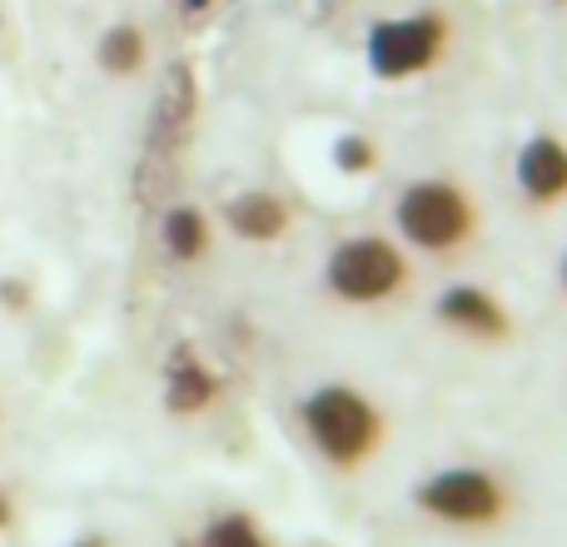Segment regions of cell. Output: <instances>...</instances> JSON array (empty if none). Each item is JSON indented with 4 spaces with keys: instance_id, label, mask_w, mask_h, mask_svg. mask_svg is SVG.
<instances>
[{
    "instance_id": "cell-4",
    "label": "cell",
    "mask_w": 567,
    "mask_h": 547,
    "mask_svg": "<svg viewBox=\"0 0 567 547\" xmlns=\"http://www.w3.org/2000/svg\"><path fill=\"white\" fill-rule=\"evenodd\" d=\"M453 40V25L443 10H413V16H393L369 25L363 35V60L379 80H413L443 60Z\"/></svg>"
},
{
    "instance_id": "cell-3",
    "label": "cell",
    "mask_w": 567,
    "mask_h": 547,
    "mask_svg": "<svg viewBox=\"0 0 567 547\" xmlns=\"http://www.w3.org/2000/svg\"><path fill=\"white\" fill-rule=\"evenodd\" d=\"M403 283H409V259L383 235H349L323 259V289L339 303H353V309L393 299Z\"/></svg>"
},
{
    "instance_id": "cell-13",
    "label": "cell",
    "mask_w": 567,
    "mask_h": 547,
    "mask_svg": "<svg viewBox=\"0 0 567 547\" xmlns=\"http://www.w3.org/2000/svg\"><path fill=\"white\" fill-rule=\"evenodd\" d=\"M333 165H339L343 175H369V169L379 165V149H373L369 135H339L333 140Z\"/></svg>"
},
{
    "instance_id": "cell-5",
    "label": "cell",
    "mask_w": 567,
    "mask_h": 547,
    "mask_svg": "<svg viewBox=\"0 0 567 547\" xmlns=\"http://www.w3.org/2000/svg\"><path fill=\"white\" fill-rule=\"evenodd\" d=\"M413 508L429 513L433 523H449V528H493L508 513V488L488 468L453 463V468L429 473L413 488Z\"/></svg>"
},
{
    "instance_id": "cell-1",
    "label": "cell",
    "mask_w": 567,
    "mask_h": 547,
    "mask_svg": "<svg viewBox=\"0 0 567 547\" xmlns=\"http://www.w3.org/2000/svg\"><path fill=\"white\" fill-rule=\"evenodd\" d=\"M299 423L309 448L319 453L329 468H363L383 443V413L373 399H363L349 383H319L309 399L299 403Z\"/></svg>"
},
{
    "instance_id": "cell-11",
    "label": "cell",
    "mask_w": 567,
    "mask_h": 547,
    "mask_svg": "<svg viewBox=\"0 0 567 547\" xmlns=\"http://www.w3.org/2000/svg\"><path fill=\"white\" fill-rule=\"evenodd\" d=\"M150 45H145V30L130 25V20H120V25H110L105 35H100L95 45V60L105 75H135L140 65H145Z\"/></svg>"
},
{
    "instance_id": "cell-12",
    "label": "cell",
    "mask_w": 567,
    "mask_h": 547,
    "mask_svg": "<svg viewBox=\"0 0 567 547\" xmlns=\"http://www.w3.org/2000/svg\"><path fill=\"white\" fill-rule=\"evenodd\" d=\"M195 547H269V538L259 533V523L249 513H219L215 523H205Z\"/></svg>"
},
{
    "instance_id": "cell-8",
    "label": "cell",
    "mask_w": 567,
    "mask_h": 547,
    "mask_svg": "<svg viewBox=\"0 0 567 547\" xmlns=\"http://www.w3.org/2000/svg\"><path fill=\"white\" fill-rule=\"evenodd\" d=\"M225 225L249 245H269V239H279L289 229V205L279 195H269V189H245V195H235L225 205Z\"/></svg>"
},
{
    "instance_id": "cell-7",
    "label": "cell",
    "mask_w": 567,
    "mask_h": 547,
    "mask_svg": "<svg viewBox=\"0 0 567 547\" xmlns=\"http://www.w3.org/2000/svg\"><path fill=\"white\" fill-rule=\"evenodd\" d=\"M513 179H518L528 205H558L567 199V145L558 135H533L513 159Z\"/></svg>"
},
{
    "instance_id": "cell-9",
    "label": "cell",
    "mask_w": 567,
    "mask_h": 547,
    "mask_svg": "<svg viewBox=\"0 0 567 547\" xmlns=\"http://www.w3.org/2000/svg\"><path fill=\"white\" fill-rule=\"evenodd\" d=\"M215 393H219V379L199 359H189V353H179V359L165 369V409L179 413V419L205 413L209 403H215Z\"/></svg>"
},
{
    "instance_id": "cell-6",
    "label": "cell",
    "mask_w": 567,
    "mask_h": 547,
    "mask_svg": "<svg viewBox=\"0 0 567 547\" xmlns=\"http://www.w3.org/2000/svg\"><path fill=\"white\" fill-rule=\"evenodd\" d=\"M433 319L449 323L463 339H483V343H503L513 329L508 309H503L488 289H478V283H449V289L433 299Z\"/></svg>"
},
{
    "instance_id": "cell-18",
    "label": "cell",
    "mask_w": 567,
    "mask_h": 547,
    "mask_svg": "<svg viewBox=\"0 0 567 547\" xmlns=\"http://www.w3.org/2000/svg\"><path fill=\"white\" fill-rule=\"evenodd\" d=\"M563 289H567V255H563Z\"/></svg>"
},
{
    "instance_id": "cell-14",
    "label": "cell",
    "mask_w": 567,
    "mask_h": 547,
    "mask_svg": "<svg viewBox=\"0 0 567 547\" xmlns=\"http://www.w3.org/2000/svg\"><path fill=\"white\" fill-rule=\"evenodd\" d=\"M10 523H16V503H10V493L0 488V533H6Z\"/></svg>"
},
{
    "instance_id": "cell-2",
    "label": "cell",
    "mask_w": 567,
    "mask_h": 547,
    "mask_svg": "<svg viewBox=\"0 0 567 547\" xmlns=\"http://www.w3.org/2000/svg\"><path fill=\"white\" fill-rule=\"evenodd\" d=\"M393 229L423 255H453L478 229V209L453 179H413L393 199Z\"/></svg>"
},
{
    "instance_id": "cell-15",
    "label": "cell",
    "mask_w": 567,
    "mask_h": 547,
    "mask_svg": "<svg viewBox=\"0 0 567 547\" xmlns=\"http://www.w3.org/2000/svg\"><path fill=\"white\" fill-rule=\"evenodd\" d=\"M0 299L16 303V309H20V303H25V289H20V283H0Z\"/></svg>"
},
{
    "instance_id": "cell-10",
    "label": "cell",
    "mask_w": 567,
    "mask_h": 547,
    "mask_svg": "<svg viewBox=\"0 0 567 547\" xmlns=\"http://www.w3.org/2000/svg\"><path fill=\"white\" fill-rule=\"evenodd\" d=\"M159 249L175 265H199L209 249V219L195 205H175L159 215Z\"/></svg>"
},
{
    "instance_id": "cell-17",
    "label": "cell",
    "mask_w": 567,
    "mask_h": 547,
    "mask_svg": "<svg viewBox=\"0 0 567 547\" xmlns=\"http://www.w3.org/2000/svg\"><path fill=\"white\" fill-rule=\"evenodd\" d=\"M70 547H105V538H80V543H70Z\"/></svg>"
},
{
    "instance_id": "cell-16",
    "label": "cell",
    "mask_w": 567,
    "mask_h": 547,
    "mask_svg": "<svg viewBox=\"0 0 567 547\" xmlns=\"http://www.w3.org/2000/svg\"><path fill=\"white\" fill-rule=\"evenodd\" d=\"M185 10L189 16H199V10H209V0H185Z\"/></svg>"
}]
</instances>
